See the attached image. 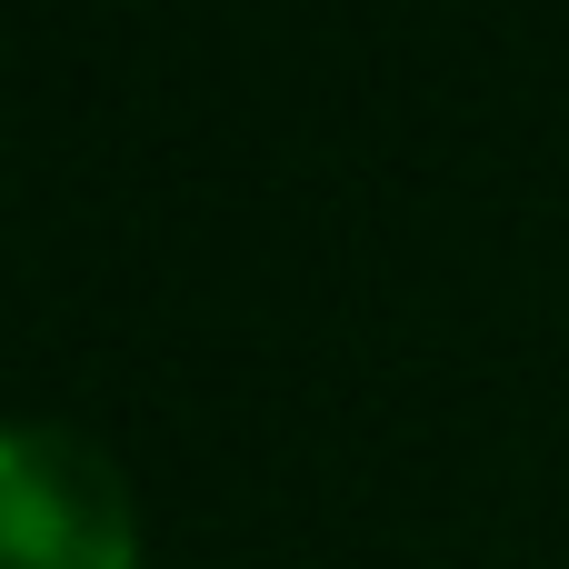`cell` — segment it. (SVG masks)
<instances>
[{"label": "cell", "instance_id": "1", "mask_svg": "<svg viewBox=\"0 0 569 569\" xmlns=\"http://www.w3.org/2000/svg\"><path fill=\"white\" fill-rule=\"evenodd\" d=\"M0 569H140L120 460L70 420H0Z\"/></svg>", "mask_w": 569, "mask_h": 569}]
</instances>
